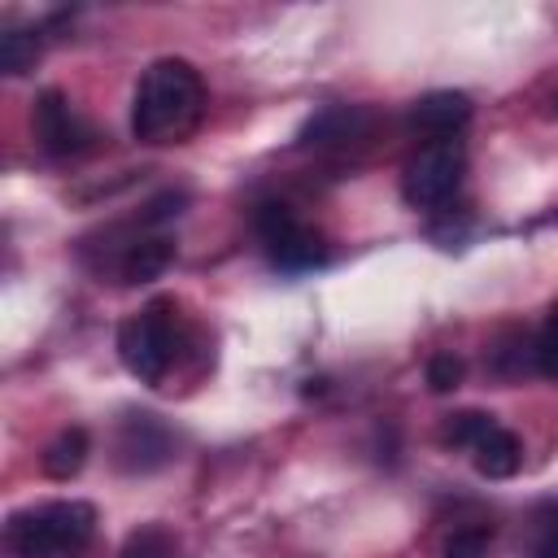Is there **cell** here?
Wrapping results in <instances>:
<instances>
[{"label": "cell", "instance_id": "7", "mask_svg": "<svg viewBox=\"0 0 558 558\" xmlns=\"http://www.w3.org/2000/svg\"><path fill=\"white\" fill-rule=\"evenodd\" d=\"M113 458L122 471H135V475H148V471H161L170 458H174V436L170 427L140 410V414H126L122 427H118V445H113Z\"/></svg>", "mask_w": 558, "mask_h": 558}, {"label": "cell", "instance_id": "2", "mask_svg": "<svg viewBox=\"0 0 558 558\" xmlns=\"http://www.w3.org/2000/svg\"><path fill=\"white\" fill-rule=\"evenodd\" d=\"M96 536V506L92 501H39L13 510L4 523V554L9 558H74Z\"/></svg>", "mask_w": 558, "mask_h": 558}, {"label": "cell", "instance_id": "9", "mask_svg": "<svg viewBox=\"0 0 558 558\" xmlns=\"http://www.w3.org/2000/svg\"><path fill=\"white\" fill-rule=\"evenodd\" d=\"M366 126H371V113H366V109H357V105H327V109H318V113L301 126L296 140H301L305 148H331V144H353V140H362Z\"/></svg>", "mask_w": 558, "mask_h": 558}, {"label": "cell", "instance_id": "11", "mask_svg": "<svg viewBox=\"0 0 558 558\" xmlns=\"http://www.w3.org/2000/svg\"><path fill=\"white\" fill-rule=\"evenodd\" d=\"M87 449H92V445H87V432H83V427H65V432H57V436L48 440L39 466H44L48 480H70V475L83 471Z\"/></svg>", "mask_w": 558, "mask_h": 558}, {"label": "cell", "instance_id": "10", "mask_svg": "<svg viewBox=\"0 0 558 558\" xmlns=\"http://www.w3.org/2000/svg\"><path fill=\"white\" fill-rule=\"evenodd\" d=\"M466 453H471V462H475V471H480L484 480H510V475L519 471V462H523L519 436H514L510 427H501V423H493Z\"/></svg>", "mask_w": 558, "mask_h": 558}, {"label": "cell", "instance_id": "16", "mask_svg": "<svg viewBox=\"0 0 558 558\" xmlns=\"http://www.w3.org/2000/svg\"><path fill=\"white\" fill-rule=\"evenodd\" d=\"M523 558H558V506H545L532 523V541Z\"/></svg>", "mask_w": 558, "mask_h": 558}, {"label": "cell", "instance_id": "12", "mask_svg": "<svg viewBox=\"0 0 558 558\" xmlns=\"http://www.w3.org/2000/svg\"><path fill=\"white\" fill-rule=\"evenodd\" d=\"M118 558H179V541H174L170 527L144 523V527H135V532L122 541Z\"/></svg>", "mask_w": 558, "mask_h": 558}, {"label": "cell", "instance_id": "8", "mask_svg": "<svg viewBox=\"0 0 558 558\" xmlns=\"http://www.w3.org/2000/svg\"><path fill=\"white\" fill-rule=\"evenodd\" d=\"M471 122V96L462 92H427L410 105V131L427 140H453Z\"/></svg>", "mask_w": 558, "mask_h": 558}, {"label": "cell", "instance_id": "14", "mask_svg": "<svg viewBox=\"0 0 558 558\" xmlns=\"http://www.w3.org/2000/svg\"><path fill=\"white\" fill-rule=\"evenodd\" d=\"M493 423H497V418H493V414H484V410L449 414V418L440 423V445H449V449H471V445H475Z\"/></svg>", "mask_w": 558, "mask_h": 558}, {"label": "cell", "instance_id": "18", "mask_svg": "<svg viewBox=\"0 0 558 558\" xmlns=\"http://www.w3.org/2000/svg\"><path fill=\"white\" fill-rule=\"evenodd\" d=\"M458 379H462V357L436 353V357L427 362V388H432V392H453Z\"/></svg>", "mask_w": 558, "mask_h": 558}, {"label": "cell", "instance_id": "17", "mask_svg": "<svg viewBox=\"0 0 558 558\" xmlns=\"http://www.w3.org/2000/svg\"><path fill=\"white\" fill-rule=\"evenodd\" d=\"M488 541H493V527H484V523L458 527V532L445 541V558H484V554H488Z\"/></svg>", "mask_w": 558, "mask_h": 558}, {"label": "cell", "instance_id": "1", "mask_svg": "<svg viewBox=\"0 0 558 558\" xmlns=\"http://www.w3.org/2000/svg\"><path fill=\"white\" fill-rule=\"evenodd\" d=\"M205 83L192 61L161 57L144 70L131 100V135L140 144H179L201 126Z\"/></svg>", "mask_w": 558, "mask_h": 558}, {"label": "cell", "instance_id": "6", "mask_svg": "<svg viewBox=\"0 0 558 558\" xmlns=\"http://www.w3.org/2000/svg\"><path fill=\"white\" fill-rule=\"evenodd\" d=\"M31 131H35V140H39V148H44L48 157H83V153H92L96 140H100L96 126H92V122L70 105V96L57 92V87H48V92L35 96Z\"/></svg>", "mask_w": 558, "mask_h": 558}, {"label": "cell", "instance_id": "19", "mask_svg": "<svg viewBox=\"0 0 558 558\" xmlns=\"http://www.w3.org/2000/svg\"><path fill=\"white\" fill-rule=\"evenodd\" d=\"M554 105H558V100H554Z\"/></svg>", "mask_w": 558, "mask_h": 558}, {"label": "cell", "instance_id": "4", "mask_svg": "<svg viewBox=\"0 0 558 558\" xmlns=\"http://www.w3.org/2000/svg\"><path fill=\"white\" fill-rule=\"evenodd\" d=\"M253 227H257V240H262L270 266L283 270V275H301V270H314V266L327 262L323 235L310 222H301V214L292 205H283V201L257 205Z\"/></svg>", "mask_w": 558, "mask_h": 558}, {"label": "cell", "instance_id": "5", "mask_svg": "<svg viewBox=\"0 0 558 558\" xmlns=\"http://www.w3.org/2000/svg\"><path fill=\"white\" fill-rule=\"evenodd\" d=\"M466 170V153L458 140H427L401 170V196L410 209H440L453 201Z\"/></svg>", "mask_w": 558, "mask_h": 558}, {"label": "cell", "instance_id": "15", "mask_svg": "<svg viewBox=\"0 0 558 558\" xmlns=\"http://www.w3.org/2000/svg\"><path fill=\"white\" fill-rule=\"evenodd\" d=\"M532 366H536L545 379L558 384V301L549 305V314H545V323H541V331H536V340H532Z\"/></svg>", "mask_w": 558, "mask_h": 558}, {"label": "cell", "instance_id": "13", "mask_svg": "<svg viewBox=\"0 0 558 558\" xmlns=\"http://www.w3.org/2000/svg\"><path fill=\"white\" fill-rule=\"evenodd\" d=\"M35 61H39V31L13 26L0 35V70L4 74H26Z\"/></svg>", "mask_w": 558, "mask_h": 558}, {"label": "cell", "instance_id": "3", "mask_svg": "<svg viewBox=\"0 0 558 558\" xmlns=\"http://www.w3.org/2000/svg\"><path fill=\"white\" fill-rule=\"evenodd\" d=\"M179 344H183V336H179L174 301H166V296L148 301L144 310H135L118 327V357H122V366L140 384H153V388L170 375V366L179 357Z\"/></svg>", "mask_w": 558, "mask_h": 558}]
</instances>
